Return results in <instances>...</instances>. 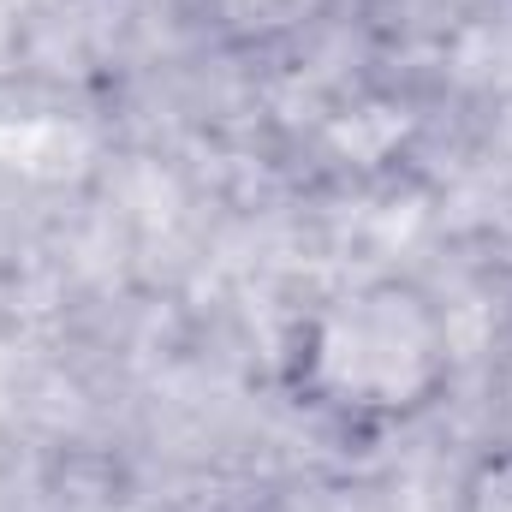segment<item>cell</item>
<instances>
[{
    "mask_svg": "<svg viewBox=\"0 0 512 512\" xmlns=\"http://www.w3.org/2000/svg\"><path fill=\"white\" fill-rule=\"evenodd\" d=\"M310 387L340 411H417L447 376V334L417 286H370L340 298L304 352Z\"/></svg>",
    "mask_w": 512,
    "mask_h": 512,
    "instance_id": "1",
    "label": "cell"
},
{
    "mask_svg": "<svg viewBox=\"0 0 512 512\" xmlns=\"http://www.w3.org/2000/svg\"><path fill=\"white\" fill-rule=\"evenodd\" d=\"M203 12H209L215 36L227 48H256L262 54V48H280V42L316 30L328 0H203Z\"/></svg>",
    "mask_w": 512,
    "mask_h": 512,
    "instance_id": "2",
    "label": "cell"
},
{
    "mask_svg": "<svg viewBox=\"0 0 512 512\" xmlns=\"http://www.w3.org/2000/svg\"><path fill=\"white\" fill-rule=\"evenodd\" d=\"M465 512H512V453H489L471 483H465Z\"/></svg>",
    "mask_w": 512,
    "mask_h": 512,
    "instance_id": "3",
    "label": "cell"
}]
</instances>
